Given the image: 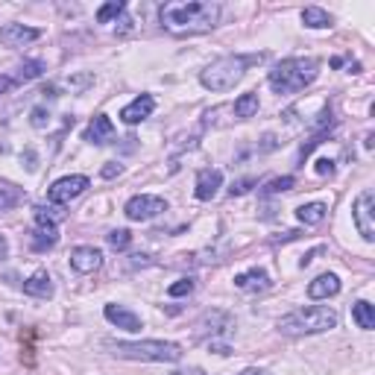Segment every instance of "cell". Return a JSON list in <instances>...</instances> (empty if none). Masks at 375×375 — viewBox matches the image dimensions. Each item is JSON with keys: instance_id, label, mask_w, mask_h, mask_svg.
Returning a JSON list of instances; mask_svg holds the SVG:
<instances>
[{"instance_id": "1", "label": "cell", "mask_w": 375, "mask_h": 375, "mask_svg": "<svg viewBox=\"0 0 375 375\" xmlns=\"http://www.w3.org/2000/svg\"><path fill=\"white\" fill-rule=\"evenodd\" d=\"M158 21L170 35H196L217 27L220 3L211 0H173L158 9Z\"/></svg>"}, {"instance_id": "2", "label": "cell", "mask_w": 375, "mask_h": 375, "mask_svg": "<svg viewBox=\"0 0 375 375\" xmlns=\"http://www.w3.org/2000/svg\"><path fill=\"white\" fill-rule=\"evenodd\" d=\"M317 73H320L317 59H284L270 71L267 82L276 94H293V91L308 89L317 80Z\"/></svg>"}, {"instance_id": "3", "label": "cell", "mask_w": 375, "mask_h": 375, "mask_svg": "<svg viewBox=\"0 0 375 375\" xmlns=\"http://www.w3.org/2000/svg\"><path fill=\"white\" fill-rule=\"evenodd\" d=\"M337 326V314L326 305H311V308H299L293 314H287L279 320V331L291 334V337H302V334H322Z\"/></svg>"}, {"instance_id": "4", "label": "cell", "mask_w": 375, "mask_h": 375, "mask_svg": "<svg viewBox=\"0 0 375 375\" xmlns=\"http://www.w3.org/2000/svg\"><path fill=\"white\" fill-rule=\"evenodd\" d=\"M118 358L127 360H153V364H176L182 358V346L179 343H167V340H138V343H106Z\"/></svg>"}, {"instance_id": "5", "label": "cell", "mask_w": 375, "mask_h": 375, "mask_svg": "<svg viewBox=\"0 0 375 375\" xmlns=\"http://www.w3.org/2000/svg\"><path fill=\"white\" fill-rule=\"evenodd\" d=\"M258 59L261 56H253V59H246V56H223L217 62H211V65L199 73V82H203L208 91H229V89H235V85L241 82L249 62H258Z\"/></svg>"}, {"instance_id": "6", "label": "cell", "mask_w": 375, "mask_h": 375, "mask_svg": "<svg viewBox=\"0 0 375 375\" xmlns=\"http://www.w3.org/2000/svg\"><path fill=\"white\" fill-rule=\"evenodd\" d=\"M352 217H355V226L360 232L364 241H375V194L369 191H360L355 205H352Z\"/></svg>"}, {"instance_id": "7", "label": "cell", "mask_w": 375, "mask_h": 375, "mask_svg": "<svg viewBox=\"0 0 375 375\" xmlns=\"http://www.w3.org/2000/svg\"><path fill=\"white\" fill-rule=\"evenodd\" d=\"M161 211H167V203L161 196H153V194H138V196H132L127 208H123V214H127L132 223H147V220H153L158 217Z\"/></svg>"}, {"instance_id": "8", "label": "cell", "mask_w": 375, "mask_h": 375, "mask_svg": "<svg viewBox=\"0 0 375 375\" xmlns=\"http://www.w3.org/2000/svg\"><path fill=\"white\" fill-rule=\"evenodd\" d=\"M89 176H65V179H59L50 185V191H47V199L53 205H68L71 199H77L85 188H89Z\"/></svg>"}, {"instance_id": "9", "label": "cell", "mask_w": 375, "mask_h": 375, "mask_svg": "<svg viewBox=\"0 0 375 375\" xmlns=\"http://www.w3.org/2000/svg\"><path fill=\"white\" fill-rule=\"evenodd\" d=\"M42 35V30L35 27H24V24H6V27H0V44L3 47H24L35 42Z\"/></svg>"}, {"instance_id": "10", "label": "cell", "mask_w": 375, "mask_h": 375, "mask_svg": "<svg viewBox=\"0 0 375 375\" xmlns=\"http://www.w3.org/2000/svg\"><path fill=\"white\" fill-rule=\"evenodd\" d=\"M71 267L77 273H94L103 267V253L97 246H77L71 253Z\"/></svg>"}, {"instance_id": "11", "label": "cell", "mask_w": 375, "mask_h": 375, "mask_svg": "<svg viewBox=\"0 0 375 375\" xmlns=\"http://www.w3.org/2000/svg\"><path fill=\"white\" fill-rule=\"evenodd\" d=\"M153 109H156V100L149 94H141V97H135L129 106H123L120 120L129 123V127H135V123H141V120H147L149 115H153Z\"/></svg>"}, {"instance_id": "12", "label": "cell", "mask_w": 375, "mask_h": 375, "mask_svg": "<svg viewBox=\"0 0 375 375\" xmlns=\"http://www.w3.org/2000/svg\"><path fill=\"white\" fill-rule=\"evenodd\" d=\"M223 185V173L214 170V167H205V170H199L196 173V188H194V194L196 199H203V203H208V199H214L217 194V188Z\"/></svg>"}, {"instance_id": "13", "label": "cell", "mask_w": 375, "mask_h": 375, "mask_svg": "<svg viewBox=\"0 0 375 375\" xmlns=\"http://www.w3.org/2000/svg\"><path fill=\"white\" fill-rule=\"evenodd\" d=\"M106 320L111 322V326H118L123 331H141V317L138 314H132L129 308H123V305H106Z\"/></svg>"}, {"instance_id": "14", "label": "cell", "mask_w": 375, "mask_h": 375, "mask_svg": "<svg viewBox=\"0 0 375 375\" xmlns=\"http://www.w3.org/2000/svg\"><path fill=\"white\" fill-rule=\"evenodd\" d=\"M35 223H39V229L30 235V246L35 253H47V249H53L59 244V232L53 223H47V220H35Z\"/></svg>"}, {"instance_id": "15", "label": "cell", "mask_w": 375, "mask_h": 375, "mask_svg": "<svg viewBox=\"0 0 375 375\" xmlns=\"http://www.w3.org/2000/svg\"><path fill=\"white\" fill-rule=\"evenodd\" d=\"M111 138H115V123H111V118H106V115L91 118L89 129H85V141H91V144H109Z\"/></svg>"}, {"instance_id": "16", "label": "cell", "mask_w": 375, "mask_h": 375, "mask_svg": "<svg viewBox=\"0 0 375 375\" xmlns=\"http://www.w3.org/2000/svg\"><path fill=\"white\" fill-rule=\"evenodd\" d=\"M340 293V279L334 276V273H322V276H317L314 282L308 284V296L311 299H329V296H337Z\"/></svg>"}, {"instance_id": "17", "label": "cell", "mask_w": 375, "mask_h": 375, "mask_svg": "<svg viewBox=\"0 0 375 375\" xmlns=\"http://www.w3.org/2000/svg\"><path fill=\"white\" fill-rule=\"evenodd\" d=\"M235 287H241V291H249V293H255V291H267L270 287V276L264 270H246V273H237L235 276Z\"/></svg>"}, {"instance_id": "18", "label": "cell", "mask_w": 375, "mask_h": 375, "mask_svg": "<svg viewBox=\"0 0 375 375\" xmlns=\"http://www.w3.org/2000/svg\"><path fill=\"white\" fill-rule=\"evenodd\" d=\"M24 293L35 296V299H50V296H53V282H50V276L44 270H39V273H33V276L24 282Z\"/></svg>"}, {"instance_id": "19", "label": "cell", "mask_w": 375, "mask_h": 375, "mask_svg": "<svg viewBox=\"0 0 375 375\" xmlns=\"http://www.w3.org/2000/svg\"><path fill=\"white\" fill-rule=\"evenodd\" d=\"M326 211L329 208L322 203H308V205L296 208V217H299V223H305V226H317V223L326 220Z\"/></svg>"}, {"instance_id": "20", "label": "cell", "mask_w": 375, "mask_h": 375, "mask_svg": "<svg viewBox=\"0 0 375 375\" xmlns=\"http://www.w3.org/2000/svg\"><path fill=\"white\" fill-rule=\"evenodd\" d=\"M302 24L311 27V30H329L331 27V15L326 9H320V6H308L302 12Z\"/></svg>"}, {"instance_id": "21", "label": "cell", "mask_w": 375, "mask_h": 375, "mask_svg": "<svg viewBox=\"0 0 375 375\" xmlns=\"http://www.w3.org/2000/svg\"><path fill=\"white\" fill-rule=\"evenodd\" d=\"M352 317H355V322L364 331H372L375 329V308L367 302V299H360V302H355L352 305Z\"/></svg>"}, {"instance_id": "22", "label": "cell", "mask_w": 375, "mask_h": 375, "mask_svg": "<svg viewBox=\"0 0 375 375\" xmlns=\"http://www.w3.org/2000/svg\"><path fill=\"white\" fill-rule=\"evenodd\" d=\"M258 94L255 91H249V94H241V97H237L235 100V115L237 118H253L255 115V111H258Z\"/></svg>"}, {"instance_id": "23", "label": "cell", "mask_w": 375, "mask_h": 375, "mask_svg": "<svg viewBox=\"0 0 375 375\" xmlns=\"http://www.w3.org/2000/svg\"><path fill=\"white\" fill-rule=\"evenodd\" d=\"M42 73H44L42 62H24V65L18 68V73L12 77V82L21 85V82H30V80H35V77H42Z\"/></svg>"}, {"instance_id": "24", "label": "cell", "mask_w": 375, "mask_h": 375, "mask_svg": "<svg viewBox=\"0 0 375 375\" xmlns=\"http://www.w3.org/2000/svg\"><path fill=\"white\" fill-rule=\"evenodd\" d=\"M123 12H127V3H123V0H111V3L97 9V24H109L111 18H120Z\"/></svg>"}, {"instance_id": "25", "label": "cell", "mask_w": 375, "mask_h": 375, "mask_svg": "<svg viewBox=\"0 0 375 375\" xmlns=\"http://www.w3.org/2000/svg\"><path fill=\"white\" fill-rule=\"evenodd\" d=\"M65 217H68V211L62 205H50V208L39 205V208H35V220H47V223H53V226H56V223H62Z\"/></svg>"}, {"instance_id": "26", "label": "cell", "mask_w": 375, "mask_h": 375, "mask_svg": "<svg viewBox=\"0 0 375 375\" xmlns=\"http://www.w3.org/2000/svg\"><path fill=\"white\" fill-rule=\"evenodd\" d=\"M132 244V235L127 229H115V232H109V246L111 249H118V253H123V249H129Z\"/></svg>"}, {"instance_id": "27", "label": "cell", "mask_w": 375, "mask_h": 375, "mask_svg": "<svg viewBox=\"0 0 375 375\" xmlns=\"http://www.w3.org/2000/svg\"><path fill=\"white\" fill-rule=\"evenodd\" d=\"M293 188V176H279V179H270L264 185V194H284Z\"/></svg>"}, {"instance_id": "28", "label": "cell", "mask_w": 375, "mask_h": 375, "mask_svg": "<svg viewBox=\"0 0 375 375\" xmlns=\"http://www.w3.org/2000/svg\"><path fill=\"white\" fill-rule=\"evenodd\" d=\"M21 191L18 188H0V211H9L12 205H18Z\"/></svg>"}, {"instance_id": "29", "label": "cell", "mask_w": 375, "mask_h": 375, "mask_svg": "<svg viewBox=\"0 0 375 375\" xmlns=\"http://www.w3.org/2000/svg\"><path fill=\"white\" fill-rule=\"evenodd\" d=\"M30 123L35 129H47L50 127V111L44 109V106H35L33 111H30Z\"/></svg>"}, {"instance_id": "30", "label": "cell", "mask_w": 375, "mask_h": 375, "mask_svg": "<svg viewBox=\"0 0 375 375\" xmlns=\"http://www.w3.org/2000/svg\"><path fill=\"white\" fill-rule=\"evenodd\" d=\"M188 293H194V279H179L176 284H170L167 287V296H188Z\"/></svg>"}, {"instance_id": "31", "label": "cell", "mask_w": 375, "mask_h": 375, "mask_svg": "<svg viewBox=\"0 0 375 375\" xmlns=\"http://www.w3.org/2000/svg\"><path fill=\"white\" fill-rule=\"evenodd\" d=\"M317 173H320V176H331V173H334V161L331 158H320L317 161Z\"/></svg>"}, {"instance_id": "32", "label": "cell", "mask_w": 375, "mask_h": 375, "mask_svg": "<svg viewBox=\"0 0 375 375\" xmlns=\"http://www.w3.org/2000/svg\"><path fill=\"white\" fill-rule=\"evenodd\" d=\"M120 165H115V161H111V165H106L103 167V179H115V176H120Z\"/></svg>"}, {"instance_id": "33", "label": "cell", "mask_w": 375, "mask_h": 375, "mask_svg": "<svg viewBox=\"0 0 375 375\" xmlns=\"http://www.w3.org/2000/svg\"><path fill=\"white\" fill-rule=\"evenodd\" d=\"M249 185H253V179H244V182H235V185H232V196H235V194H244V191H249Z\"/></svg>"}, {"instance_id": "34", "label": "cell", "mask_w": 375, "mask_h": 375, "mask_svg": "<svg viewBox=\"0 0 375 375\" xmlns=\"http://www.w3.org/2000/svg\"><path fill=\"white\" fill-rule=\"evenodd\" d=\"M340 65H343V59H340V56H334V59H331V68H340ZM349 68H352V73H358V71H360L358 62H352V65H349Z\"/></svg>"}, {"instance_id": "35", "label": "cell", "mask_w": 375, "mask_h": 375, "mask_svg": "<svg viewBox=\"0 0 375 375\" xmlns=\"http://www.w3.org/2000/svg\"><path fill=\"white\" fill-rule=\"evenodd\" d=\"M12 85H15V82H12V77H0V94H3V91H9Z\"/></svg>"}, {"instance_id": "36", "label": "cell", "mask_w": 375, "mask_h": 375, "mask_svg": "<svg viewBox=\"0 0 375 375\" xmlns=\"http://www.w3.org/2000/svg\"><path fill=\"white\" fill-rule=\"evenodd\" d=\"M6 253H9V244H6V237H3V235H0V261H3V258H6Z\"/></svg>"}, {"instance_id": "37", "label": "cell", "mask_w": 375, "mask_h": 375, "mask_svg": "<svg viewBox=\"0 0 375 375\" xmlns=\"http://www.w3.org/2000/svg\"><path fill=\"white\" fill-rule=\"evenodd\" d=\"M27 167L35 170V153H33V149H27Z\"/></svg>"}, {"instance_id": "38", "label": "cell", "mask_w": 375, "mask_h": 375, "mask_svg": "<svg viewBox=\"0 0 375 375\" xmlns=\"http://www.w3.org/2000/svg\"><path fill=\"white\" fill-rule=\"evenodd\" d=\"M249 375H270V372H261V369H249Z\"/></svg>"}, {"instance_id": "39", "label": "cell", "mask_w": 375, "mask_h": 375, "mask_svg": "<svg viewBox=\"0 0 375 375\" xmlns=\"http://www.w3.org/2000/svg\"><path fill=\"white\" fill-rule=\"evenodd\" d=\"M179 375H203V372H199V369H194V372H179Z\"/></svg>"}]
</instances>
